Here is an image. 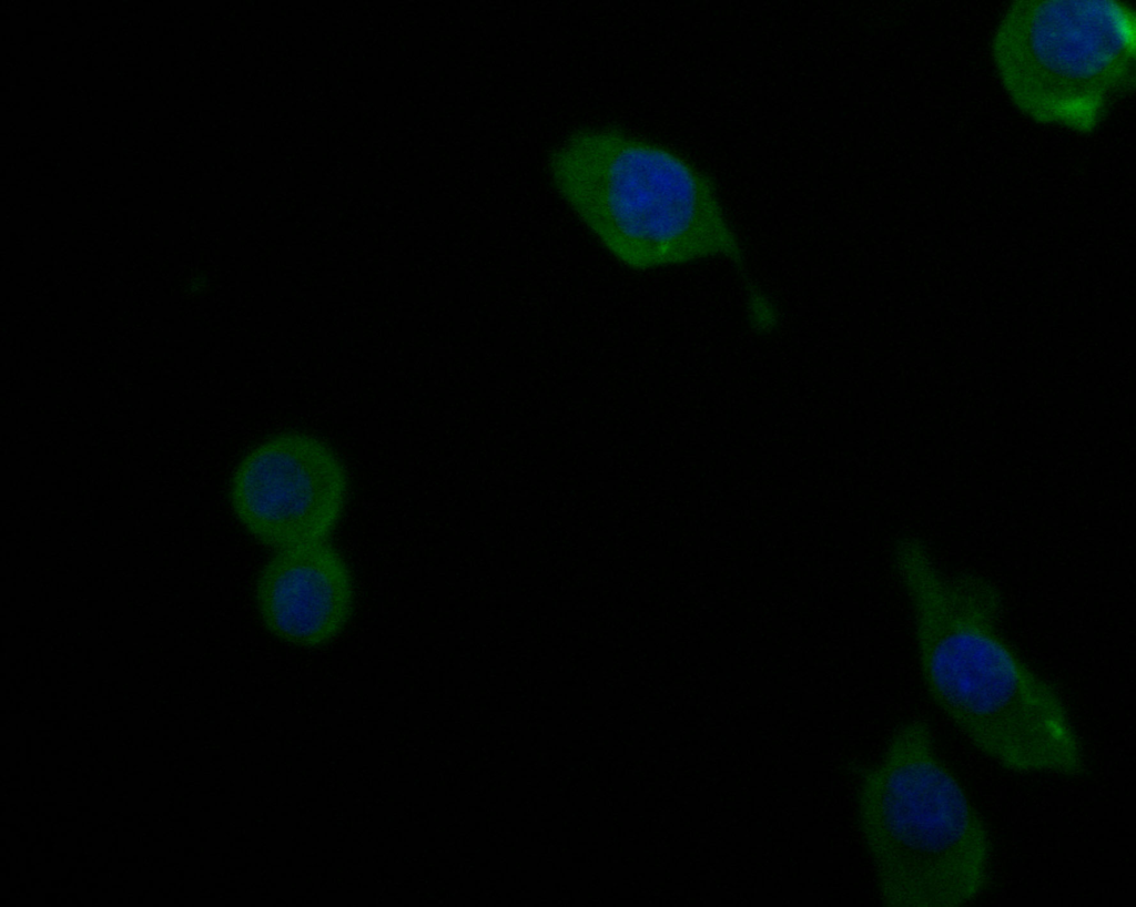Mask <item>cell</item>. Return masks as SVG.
I'll use <instances>...</instances> for the list:
<instances>
[{
  "label": "cell",
  "mask_w": 1136,
  "mask_h": 907,
  "mask_svg": "<svg viewBox=\"0 0 1136 907\" xmlns=\"http://www.w3.org/2000/svg\"><path fill=\"white\" fill-rule=\"evenodd\" d=\"M903 587L924 685L970 744L1012 772L1082 775L1084 751L1063 699L1001 631L1000 588L935 562L912 570Z\"/></svg>",
  "instance_id": "obj_1"
},
{
  "label": "cell",
  "mask_w": 1136,
  "mask_h": 907,
  "mask_svg": "<svg viewBox=\"0 0 1136 907\" xmlns=\"http://www.w3.org/2000/svg\"><path fill=\"white\" fill-rule=\"evenodd\" d=\"M557 192L622 264L650 269L724 257L741 242L713 177L678 152L612 126L569 134L549 155Z\"/></svg>",
  "instance_id": "obj_2"
},
{
  "label": "cell",
  "mask_w": 1136,
  "mask_h": 907,
  "mask_svg": "<svg viewBox=\"0 0 1136 907\" xmlns=\"http://www.w3.org/2000/svg\"><path fill=\"white\" fill-rule=\"evenodd\" d=\"M861 816L885 905L956 907L985 890L988 832L925 721L893 734L864 782Z\"/></svg>",
  "instance_id": "obj_3"
},
{
  "label": "cell",
  "mask_w": 1136,
  "mask_h": 907,
  "mask_svg": "<svg viewBox=\"0 0 1136 907\" xmlns=\"http://www.w3.org/2000/svg\"><path fill=\"white\" fill-rule=\"evenodd\" d=\"M991 51L1020 112L1088 134L1135 88L1136 12L1118 0H1016Z\"/></svg>",
  "instance_id": "obj_4"
},
{
  "label": "cell",
  "mask_w": 1136,
  "mask_h": 907,
  "mask_svg": "<svg viewBox=\"0 0 1136 907\" xmlns=\"http://www.w3.org/2000/svg\"><path fill=\"white\" fill-rule=\"evenodd\" d=\"M230 496L235 516L262 544L282 550L323 542L345 508L347 471L321 438L282 432L241 460Z\"/></svg>",
  "instance_id": "obj_5"
},
{
  "label": "cell",
  "mask_w": 1136,
  "mask_h": 907,
  "mask_svg": "<svg viewBox=\"0 0 1136 907\" xmlns=\"http://www.w3.org/2000/svg\"><path fill=\"white\" fill-rule=\"evenodd\" d=\"M255 598L270 632L313 648L335 639L348 622L354 585L341 553L323 541L277 550L258 575Z\"/></svg>",
  "instance_id": "obj_6"
}]
</instances>
